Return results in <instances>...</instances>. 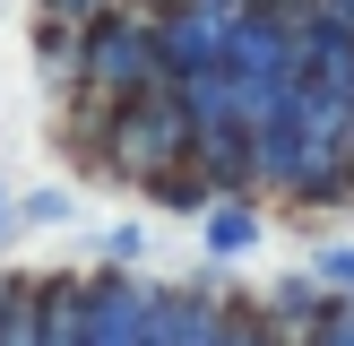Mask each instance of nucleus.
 <instances>
[{"instance_id":"obj_12","label":"nucleus","mask_w":354,"mask_h":346,"mask_svg":"<svg viewBox=\"0 0 354 346\" xmlns=\"http://www.w3.org/2000/svg\"><path fill=\"white\" fill-rule=\"evenodd\" d=\"M156 9H182V0H156Z\"/></svg>"},{"instance_id":"obj_6","label":"nucleus","mask_w":354,"mask_h":346,"mask_svg":"<svg viewBox=\"0 0 354 346\" xmlns=\"http://www.w3.org/2000/svg\"><path fill=\"white\" fill-rule=\"evenodd\" d=\"M52 9V26H69V35H86V26H104V17L121 9V0H44Z\"/></svg>"},{"instance_id":"obj_5","label":"nucleus","mask_w":354,"mask_h":346,"mask_svg":"<svg viewBox=\"0 0 354 346\" xmlns=\"http://www.w3.org/2000/svg\"><path fill=\"white\" fill-rule=\"evenodd\" d=\"M251 234H259V225H251V208H216V217H207V251H216V260L251 251Z\"/></svg>"},{"instance_id":"obj_1","label":"nucleus","mask_w":354,"mask_h":346,"mask_svg":"<svg viewBox=\"0 0 354 346\" xmlns=\"http://www.w3.org/2000/svg\"><path fill=\"white\" fill-rule=\"evenodd\" d=\"M78 69L86 86H104V95H147V86H165V52H156V26H138V17H104V26L78 35Z\"/></svg>"},{"instance_id":"obj_13","label":"nucleus","mask_w":354,"mask_h":346,"mask_svg":"<svg viewBox=\"0 0 354 346\" xmlns=\"http://www.w3.org/2000/svg\"><path fill=\"white\" fill-rule=\"evenodd\" d=\"M0 225H9V199H0Z\"/></svg>"},{"instance_id":"obj_3","label":"nucleus","mask_w":354,"mask_h":346,"mask_svg":"<svg viewBox=\"0 0 354 346\" xmlns=\"http://www.w3.org/2000/svg\"><path fill=\"white\" fill-rule=\"evenodd\" d=\"M225 17L216 0H182V9L156 26V52H165V78H190V69H216L225 61Z\"/></svg>"},{"instance_id":"obj_2","label":"nucleus","mask_w":354,"mask_h":346,"mask_svg":"<svg viewBox=\"0 0 354 346\" xmlns=\"http://www.w3.org/2000/svg\"><path fill=\"white\" fill-rule=\"evenodd\" d=\"M113 147H121V173H138V182H156L173 156H190V121H182V104H173V86H147V95L121 104Z\"/></svg>"},{"instance_id":"obj_7","label":"nucleus","mask_w":354,"mask_h":346,"mask_svg":"<svg viewBox=\"0 0 354 346\" xmlns=\"http://www.w3.org/2000/svg\"><path fill=\"white\" fill-rule=\"evenodd\" d=\"M69 217V190H26L17 199V225H61Z\"/></svg>"},{"instance_id":"obj_4","label":"nucleus","mask_w":354,"mask_h":346,"mask_svg":"<svg viewBox=\"0 0 354 346\" xmlns=\"http://www.w3.org/2000/svg\"><path fill=\"white\" fill-rule=\"evenodd\" d=\"M86 346H147V286L95 277L86 286Z\"/></svg>"},{"instance_id":"obj_9","label":"nucleus","mask_w":354,"mask_h":346,"mask_svg":"<svg viewBox=\"0 0 354 346\" xmlns=\"http://www.w3.org/2000/svg\"><path fill=\"white\" fill-rule=\"evenodd\" d=\"M311 17H320V26H337V35H354V0H320Z\"/></svg>"},{"instance_id":"obj_10","label":"nucleus","mask_w":354,"mask_h":346,"mask_svg":"<svg viewBox=\"0 0 354 346\" xmlns=\"http://www.w3.org/2000/svg\"><path fill=\"white\" fill-rule=\"evenodd\" d=\"M320 346H354V311H346V320H337V329H328V338H320Z\"/></svg>"},{"instance_id":"obj_11","label":"nucleus","mask_w":354,"mask_h":346,"mask_svg":"<svg viewBox=\"0 0 354 346\" xmlns=\"http://www.w3.org/2000/svg\"><path fill=\"white\" fill-rule=\"evenodd\" d=\"M17 286H26V277H0V320H9V303H17Z\"/></svg>"},{"instance_id":"obj_8","label":"nucleus","mask_w":354,"mask_h":346,"mask_svg":"<svg viewBox=\"0 0 354 346\" xmlns=\"http://www.w3.org/2000/svg\"><path fill=\"white\" fill-rule=\"evenodd\" d=\"M320 277H328V286H354V242H337V251H320Z\"/></svg>"}]
</instances>
